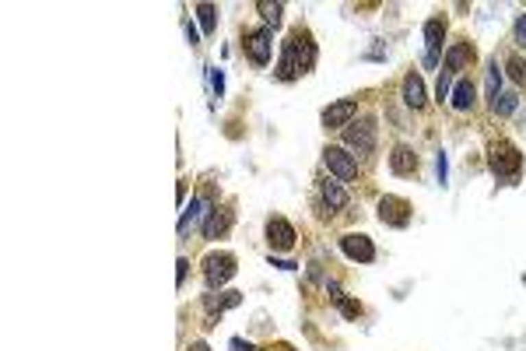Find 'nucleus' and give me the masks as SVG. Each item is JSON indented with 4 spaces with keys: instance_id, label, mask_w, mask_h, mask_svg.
Masks as SVG:
<instances>
[{
    "instance_id": "1",
    "label": "nucleus",
    "mask_w": 526,
    "mask_h": 351,
    "mask_svg": "<svg viewBox=\"0 0 526 351\" xmlns=\"http://www.w3.org/2000/svg\"><path fill=\"white\" fill-rule=\"evenodd\" d=\"M313 64H316V46H313L305 28H295V32L285 39V56H281V67H277V77L291 81V77L305 74Z\"/></svg>"
},
{
    "instance_id": "33",
    "label": "nucleus",
    "mask_w": 526,
    "mask_h": 351,
    "mask_svg": "<svg viewBox=\"0 0 526 351\" xmlns=\"http://www.w3.org/2000/svg\"><path fill=\"white\" fill-rule=\"evenodd\" d=\"M187 351H211V348H207V344H204V341H193V344H190V348H187Z\"/></svg>"
},
{
    "instance_id": "3",
    "label": "nucleus",
    "mask_w": 526,
    "mask_h": 351,
    "mask_svg": "<svg viewBox=\"0 0 526 351\" xmlns=\"http://www.w3.org/2000/svg\"><path fill=\"white\" fill-rule=\"evenodd\" d=\"M344 144L358 155H372L376 152V120H361L344 127Z\"/></svg>"
},
{
    "instance_id": "31",
    "label": "nucleus",
    "mask_w": 526,
    "mask_h": 351,
    "mask_svg": "<svg viewBox=\"0 0 526 351\" xmlns=\"http://www.w3.org/2000/svg\"><path fill=\"white\" fill-rule=\"evenodd\" d=\"M270 263H274V267H285V271H295L298 267V263H291V260H274V256H270Z\"/></svg>"
},
{
    "instance_id": "14",
    "label": "nucleus",
    "mask_w": 526,
    "mask_h": 351,
    "mask_svg": "<svg viewBox=\"0 0 526 351\" xmlns=\"http://www.w3.org/2000/svg\"><path fill=\"white\" fill-rule=\"evenodd\" d=\"M232 228V211H211L204 221V239H218Z\"/></svg>"
},
{
    "instance_id": "10",
    "label": "nucleus",
    "mask_w": 526,
    "mask_h": 351,
    "mask_svg": "<svg viewBox=\"0 0 526 351\" xmlns=\"http://www.w3.org/2000/svg\"><path fill=\"white\" fill-rule=\"evenodd\" d=\"M340 250H344L351 260H361V263H372V260H376V246H372V239H368V236H355V232L340 239Z\"/></svg>"
},
{
    "instance_id": "13",
    "label": "nucleus",
    "mask_w": 526,
    "mask_h": 351,
    "mask_svg": "<svg viewBox=\"0 0 526 351\" xmlns=\"http://www.w3.org/2000/svg\"><path fill=\"white\" fill-rule=\"evenodd\" d=\"M474 60V46L470 43H453L449 53H446V71H463Z\"/></svg>"
},
{
    "instance_id": "32",
    "label": "nucleus",
    "mask_w": 526,
    "mask_h": 351,
    "mask_svg": "<svg viewBox=\"0 0 526 351\" xmlns=\"http://www.w3.org/2000/svg\"><path fill=\"white\" fill-rule=\"evenodd\" d=\"M211 84H214V92L222 95V88H225V81H222V74H211Z\"/></svg>"
},
{
    "instance_id": "7",
    "label": "nucleus",
    "mask_w": 526,
    "mask_h": 351,
    "mask_svg": "<svg viewBox=\"0 0 526 351\" xmlns=\"http://www.w3.org/2000/svg\"><path fill=\"white\" fill-rule=\"evenodd\" d=\"M323 162H326V169L337 176V180H355V176H358V162L344 148H326L323 152Z\"/></svg>"
},
{
    "instance_id": "22",
    "label": "nucleus",
    "mask_w": 526,
    "mask_h": 351,
    "mask_svg": "<svg viewBox=\"0 0 526 351\" xmlns=\"http://www.w3.org/2000/svg\"><path fill=\"white\" fill-rule=\"evenodd\" d=\"M197 14H200V25H204V32L214 36V28H218V11H214V4H197Z\"/></svg>"
},
{
    "instance_id": "12",
    "label": "nucleus",
    "mask_w": 526,
    "mask_h": 351,
    "mask_svg": "<svg viewBox=\"0 0 526 351\" xmlns=\"http://www.w3.org/2000/svg\"><path fill=\"white\" fill-rule=\"evenodd\" d=\"M207 208H211V197H207V193H200V197L190 204V208L182 211V218H179V236H187V232H190V228H193V225H197L204 215H211Z\"/></svg>"
},
{
    "instance_id": "18",
    "label": "nucleus",
    "mask_w": 526,
    "mask_h": 351,
    "mask_svg": "<svg viewBox=\"0 0 526 351\" xmlns=\"http://www.w3.org/2000/svg\"><path fill=\"white\" fill-rule=\"evenodd\" d=\"M449 102H453V109H470L474 106V84L467 81V77H463V81H456L453 84V95H449Z\"/></svg>"
},
{
    "instance_id": "20",
    "label": "nucleus",
    "mask_w": 526,
    "mask_h": 351,
    "mask_svg": "<svg viewBox=\"0 0 526 351\" xmlns=\"http://www.w3.org/2000/svg\"><path fill=\"white\" fill-rule=\"evenodd\" d=\"M516 106H519V99H516V92H502L499 99L491 102V109L499 112V116H509V112H516Z\"/></svg>"
},
{
    "instance_id": "28",
    "label": "nucleus",
    "mask_w": 526,
    "mask_h": 351,
    "mask_svg": "<svg viewBox=\"0 0 526 351\" xmlns=\"http://www.w3.org/2000/svg\"><path fill=\"white\" fill-rule=\"evenodd\" d=\"M176 267H179V271H176V281L182 285V281H187V267H190V260H187V256H182V260L176 263Z\"/></svg>"
},
{
    "instance_id": "2",
    "label": "nucleus",
    "mask_w": 526,
    "mask_h": 351,
    "mask_svg": "<svg viewBox=\"0 0 526 351\" xmlns=\"http://www.w3.org/2000/svg\"><path fill=\"white\" fill-rule=\"evenodd\" d=\"M488 162H491V172L499 176V180H505V183H516L519 172H523V155H519L516 144H509V141H494Z\"/></svg>"
},
{
    "instance_id": "8",
    "label": "nucleus",
    "mask_w": 526,
    "mask_h": 351,
    "mask_svg": "<svg viewBox=\"0 0 526 351\" xmlns=\"http://www.w3.org/2000/svg\"><path fill=\"white\" fill-rule=\"evenodd\" d=\"M355 112H358V102H355V99H340V102H333L330 109H323V127H326V130H344V127L351 123Z\"/></svg>"
},
{
    "instance_id": "11",
    "label": "nucleus",
    "mask_w": 526,
    "mask_h": 351,
    "mask_svg": "<svg viewBox=\"0 0 526 351\" xmlns=\"http://www.w3.org/2000/svg\"><path fill=\"white\" fill-rule=\"evenodd\" d=\"M267 239H270L274 250H291L295 246V228L285 218H270L267 221Z\"/></svg>"
},
{
    "instance_id": "29",
    "label": "nucleus",
    "mask_w": 526,
    "mask_h": 351,
    "mask_svg": "<svg viewBox=\"0 0 526 351\" xmlns=\"http://www.w3.org/2000/svg\"><path fill=\"white\" fill-rule=\"evenodd\" d=\"M435 172H439V180L446 183V172H449V165H446V155H439V158H435Z\"/></svg>"
},
{
    "instance_id": "5",
    "label": "nucleus",
    "mask_w": 526,
    "mask_h": 351,
    "mask_svg": "<svg viewBox=\"0 0 526 351\" xmlns=\"http://www.w3.org/2000/svg\"><path fill=\"white\" fill-rule=\"evenodd\" d=\"M379 221L390 225V228H407V221H411V204L400 200V197H383L379 200Z\"/></svg>"
},
{
    "instance_id": "19",
    "label": "nucleus",
    "mask_w": 526,
    "mask_h": 351,
    "mask_svg": "<svg viewBox=\"0 0 526 351\" xmlns=\"http://www.w3.org/2000/svg\"><path fill=\"white\" fill-rule=\"evenodd\" d=\"M204 302H207V309H211V313H222V309L239 306V302H242V295H239V291H222V295H207Z\"/></svg>"
},
{
    "instance_id": "26",
    "label": "nucleus",
    "mask_w": 526,
    "mask_h": 351,
    "mask_svg": "<svg viewBox=\"0 0 526 351\" xmlns=\"http://www.w3.org/2000/svg\"><path fill=\"white\" fill-rule=\"evenodd\" d=\"M509 74H512L516 84H526V64L519 60V56H512V60H509Z\"/></svg>"
},
{
    "instance_id": "4",
    "label": "nucleus",
    "mask_w": 526,
    "mask_h": 351,
    "mask_svg": "<svg viewBox=\"0 0 526 351\" xmlns=\"http://www.w3.org/2000/svg\"><path fill=\"white\" fill-rule=\"evenodd\" d=\"M235 256L232 253H211L207 260H204V278H207V285L211 288H222L225 281H232L235 278Z\"/></svg>"
},
{
    "instance_id": "21",
    "label": "nucleus",
    "mask_w": 526,
    "mask_h": 351,
    "mask_svg": "<svg viewBox=\"0 0 526 351\" xmlns=\"http://www.w3.org/2000/svg\"><path fill=\"white\" fill-rule=\"evenodd\" d=\"M256 11L263 14V21H267V25H281L285 4H267V0H260V4H256Z\"/></svg>"
},
{
    "instance_id": "30",
    "label": "nucleus",
    "mask_w": 526,
    "mask_h": 351,
    "mask_svg": "<svg viewBox=\"0 0 526 351\" xmlns=\"http://www.w3.org/2000/svg\"><path fill=\"white\" fill-rule=\"evenodd\" d=\"M228 351H253V348H250V344H246L242 337H235V341L228 344Z\"/></svg>"
},
{
    "instance_id": "15",
    "label": "nucleus",
    "mask_w": 526,
    "mask_h": 351,
    "mask_svg": "<svg viewBox=\"0 0 526 351\" xmlns=\"http://www.w3.org/2000/svg\"><path fill=\"white\" fill-rule=\"evenodd\" d=\"M390 169H393L396 176H411V172L418 169V155H414L411 148H404V144H400V148L390 155Z\"/></svg>"
},
{
    "instance_id": "23",
    "label": "nucleus",
    "mask_w": 526,
    "mask_h": 351,
    "mask_svg": "<svg viewBox=\"0 0 526 351\" xmlns=\"http://www.w3.org/2000/svg\"><path fill=\"white\" fill-rule=\"evenodd\" d=\"M499 88H502V71H499V64H488V99L491 102L499 99Z\"/></svg>"
},
{
    "instance_id": "9",
    "label": "nucleus",
    "mask_w": 526,
    "mask_h": 351,
    "mask_svg": "<svg viewBox=\"0 0 526 351\" xmlns=\"http://www.w3.org/2000/svg\"><path fill=\"white\" fill-rule=\"evenodd\" d=\"M246 53L256 67H267L270 64V32L267 28H256V32L246 36Z\"/></svg>"
},
{
    "instance_id": "27",
    "label": "nucleus",
    "mask_w": 526,
    "mask_h": 351,
    "mask_svg": "<svg viewBox=\"0 0 526 351\" xmlns=\"http://www.w3.org/2000/svg\"><path fill=\"white\" fill-rule=\"evenodd\" d=\"M516 39L526 46V14H519V21H516Z\"/></svg>"
},
{
    "instance_id": "17",
    "label": "nucleus",
    "mask_w": 526,
    "mask_h": 351,
    "mask_svg": "<svg viewBox=\"0 0 526 351\" xmlns=\"http://www.w3.org/2000/svg\"><path fill=\"white\" fill-rule=\"evenodd\" d=\"M320 193H323V200H326V208H348V190L340 186V183H333V180H323L320 183Z\"/></svg>"
},
{
    "instance_id": "24",
    "label": "nucleus",
    "mask_w": 526,
    "mask_h": 351,
    "mask_svg": "<svg viewBox=\"0 0 526 351\" xmlns=\"http://www.w3.org/2000/svg\"><path fill=\"white\" fill-rule=\"evenodd\" d=\"M453 95V71H442V77H439V84H435V99L442 102V99H449Z\"/></svg>"
},
{
    "instance_id": "16",
    "label": "nucleus",
    "mask_w": 526,
    "mask_h": 351,
    "mask_svg": "<svg viewBox=\"0 0 526 351\" xmlns=\"http://www.w3.org/2000/svg\"><path fill=\"white\" fill-rule=\"evenodd\" d=\"M404 102L411 106V109H425V84H421V77L418 74H407L404 77Z\"/></svg>"
},
{
    "instance_id": "25",
    "label": "nucleus",
    "mask_w": 526,
    "mask_h": 351,
    "mask_svg": "<svg viewBox=\"0 0 526 351\" xmlns=\"http://www.w3.org/2000/svg\"><path fill=\"white\" fill-rule=\"evenodd\" d=\"M337 309L344 313L348 319H358V316H361V306H358V302H351V299H344V295L337 299Z\"/></svg>"
},
{
    "instance_id": "6",
    "label": "nucleus",
    "mask_w": 526,
    "mask_h": 351,
    "mask_svg": "<svg viewBox=\"0 0 526 351\" xmlns=\"http://www.w3.org/2000/svg\"><path fill=\"white\" fill-rule=\"evenodd\" d=\"M442 36H446V21H442V18L425 21V67H435V64H439Z\"/></svg>"
}]
</instances>
